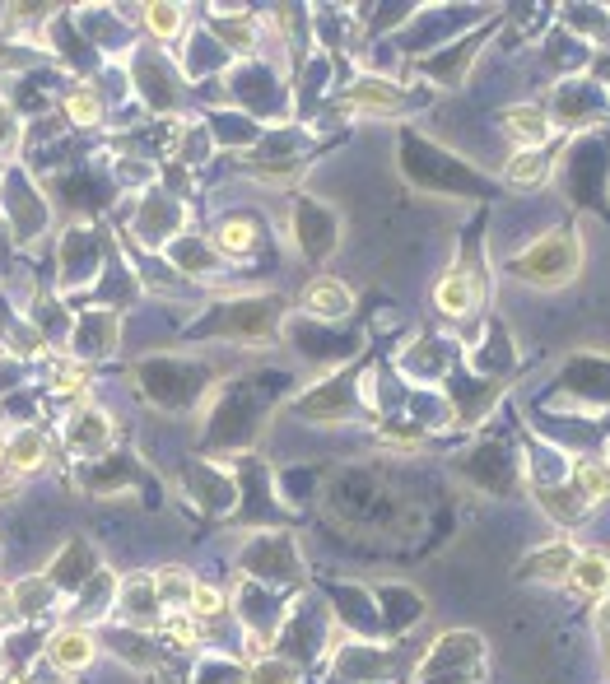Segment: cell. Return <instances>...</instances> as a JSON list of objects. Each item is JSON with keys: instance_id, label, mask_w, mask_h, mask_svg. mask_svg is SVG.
I'll list each match as a JSON object with an SVG mask.
<instances>
[{"instance_id": "1", "label": "cell", "mask_w": 610, "mask_h": 684, "mask_svg": "<svg viewBox=\"0 0 610 684\" xmlns=\"http://www.w3.org/2000/svg\"><path fill=\"white\" fill-rule=\"evenodd\" d=\"M583 270V242L573 238L569 228H555L527 247V252L513 261V275L517 280L536 284V289H564Z\"/></svg>"}, {"instance_id": "2", "label": "cell", "mask_w": 610, "mask_h": 684, "mask_svg": "<svg viewBox=\"0 0 610 684\" xmlns=\"http://www.w3.org/2000/svg\"><path fill=\"white\" fill-rule=\"evenodd\" d=\"M499 121H503V135L517 149H545V140L555 135V121L545 117V108H536V103H513V108H503Z\"/></svg>"}, {"instance_id": "3", "label": "cell", "mask_w": 610, "mask_h": 684, "mask_svg": "<svg viewBox=\"0 0 610 684\" xmlns=\"http://www.w3.org/2000/svg\"><path fill=\"white\" fill-rule=\"evenodd\" d=\"M569 587L578 591V596H587V601L610 596V554L606 550H578L573 554Z\"/></svg>"}, {"instance_id": "4", "label": "cell", "mask_w": 610, "mask_h": 684, "mask_svg": "<svg viewBox=\"0 0 610 684\" xmlns=\"http://www.w3.org/2000/svg\"><path fill=\"white\" fill-rule=\"evenodd\" d=\"M94 657H98V643H94V633H84V629H56L52 643H47V661H52L56 671H84Z\"/></svg>"}, {"instance_id": "5", "label": "cell", "mask_w": 610, "mask_h": 684, "mask_svg": "<svg viewBox=\"0 0 610 684\" xmlns=\"http://www.w3.org/2000/svg\"><path fill=\"white\" fill-rule=\"evenodd\" d=\"M350 289L340 280H312L303 289V312L308 317H326V322H340V317H350Z\"/></svg>"}, {"instance_id": "6", "label": "cell", "mask_w": 610, "mask_h": 684, "mask_svg": "<svg viewBox=\"0 0 610 684\" xmlns=\"http://www.w3.org/2000/svg\"><path fill=\"white\" fill-rule=\"evenodd\" d=\"M112 443V419L94 405H84L80 415L70 419V447L75 452H103Z\"/></svg>"}, {"instance_id": "7", "label": "cell", "mask_w": 610, "mask_h": 684, "mask_svg": "<svg viewBox=\"0 0 610 684\" xmlns=\"http://www.w3.org/2000/svg\"><path fill=\"white\" fill-rule=\"evenodd\" d=\"M5 466H10L14 475H28V470H42V466H47V438H42L38 429L14 433L10 443H5Z\"/></svg>"}, {"instance_id": "8", "label": "cell", "mask_w": 610, "mask_h": 684, "mask_svg": "<svg viewBox=\"0 0 610 684\" xmlns=\"http://www.w3.org/2000/svg\"><path fill=\"white\" fill-rule=\"evenodd\" d=\"M434 303L443 317H471V308L480 303V294H475V284L471 275H461V270H452L448 280L434 289Z\"/></svg>"}, {"instance_id": "9", "label": "cell", "mask_w": 610, "mask_h": 684, "mask_svg": "<svg viewBox=\"0 0 610 684\" xmlns=\"http://www.w3.org/2000/svg\"><path fill=\"white\" fill-rule=\"evenodd\" d=\"M545 173H550V159H545V149H517L503 177L513 182V187H541Z\"/></svg>"}, {"instance_id": "10", "label": "cell", "mask_w": 610, "mask_h": 684, "mask_svg": "<svg viewBox=\"0 0 610 684\" xmlns=\"http://www.w3.org/2000/svg\"><path fill=\"white\" fill-rule=\"evenodd\" d=\"M191 587H196V582H191L187 568H159V573H154V596H159V605H168V601L187 605Z\"/></svg>"}, {"instance_id": "11", "label": "cell", "mask_w": 610, "mask_h": 684, "mask_svg": "<svg viewBox=\"0 0 610 684\" xmlns=\"http://www.w3.org/2000/svg\"><path fill=\"white\" fill-rule=\"evenodd\" d=\"M573 554H578V550H569V545H555V550H550V554H536V559H531V564L522 568V573H527V577H536V573H550V577H545V582H569Z\"/></svg>"}, {"instance_id": "12", "label": "cell", "mask_w": 610, "mask_h": 684, "mask_svg": "<svg viewBox=\"0 0 610 684\" xmlns=\"http://www.w3.org/2000/svg\"><path fill=\"white\" fill-rule=\"evenodd\" d=\"M182 5H145V28H150L159 42H173L182 33Z\"/></svg>"}, {"instance_id": "13", "label": "cell", "mask_w": 610, "mask_h": 684, "mask_svg": "<svg viewBox=\"0 0 610 684\" xmlns=\"http://www.w3.org/2000/svg\"><path fill=\"white\" fill-rule=\"evenodd\" d=\"M224 591L219 587H205V582H196L191 587V601H187V615L201 619V624H210V619H224Z\"/></svg>"}, {"instance_id": "14", "label": "cell", "mask_w": 610, "mask_h": 684, "mask_svg": "<svg viewBox=\"0 0 610 684\" xmlns=\"http://www.w3.org/2000/svg\"><path fill=\"white\" fill-rule=\"evenodd\" d=\"M252 238H257V228L247 224V219H224L215 233L219 252H229V256H247L252 252Z\"/></svg>"}, {"instance_id": "15", "label": "cell", "mask_w": 610, "mask_h": 684, "mask_svg": "<svg viewBox=\"0 0 610 684\" xmlns=\"http://www.w3.org/2000/svg\"><path fill=\"white\" fill-rule=\"evenodd\" d=\"M578 489H583L587 503L610 498V466L606 461H578Z\"/></svg>"}, {"instance_id": "16", "label": "cell", "mask_w": 610, "mask_h": 684, "mask_svg": "<svg viewBox=\"0 0 610 684\" xmlns=\"http://www.w3.org/2000/svg\"><path fill=\"white\" fill-rule=\"evenodd\" d=\"M247 684H299V671L285 657H257L247 671Z\"/></svg>"}, {"instance_id": "17", "label": "cell", "mask_w": 610, "mask_h": 684, "mask_svg": "<svg viewBox=\"0 0 610 684\" xmlns=\"http://www.w3.org/2000/svg\"><path fill=\"white\" fill-rule=\"evenodd\" d=\"M66 117L75 121V126H98V117H103V103H98L94 89H75V94L66 98Z\"/></svg>"}, {"instance_id": "18", "label": "cell", "mask_w": 610, "mask_h": 684, "mask_svg": "<svg viewBox=\"0 0 610 684\" xmlns=\"http://www.w3.org/2000/svg\"><path fill=\"white\" fill-rule=\"evenodd\" d=\"M163 629H168V638H173L177 647H196L201 643V619H191L187 610H177V615H168V624H163Z\"/></svg>"}, {"instance_id": "19", "label": "cell", "mask_w": 610, "mask_h": 684, "mask_svg": "<svg viewBox=\"0 0 610 684\" xmlns=\"http://www.w3.org/2000/svg\"><path fill=\"white\" fill-rule=\"evenodd\" d=\"M52 387L61 391V396H84V387H89V368H84V363H66V368H56Z\"/></svg>"}, {"instance_id": "20", "label": "cell", "mask_w": 610, "mask_h": 684, "mask_svg": "<svg viewBox=\"0 0 610 684\" xmlns=\"http://www.w3.org/2000/svg\"><path fill=\"white\" fill-rule=\"evenodd\" d=\"M350 98L359 103V108H392L396 103V94L387 89V84H354Z\"/></svg>"}, {"instance_id": "21", "label": "cell", "mask_w": 610, "mask_h": 684, "mask_svg": "<svg viewBox=\"0 0 610 684\" xmlns=\"http://www.w3.org/2000/svg\"><path fill=\"white\" fill-rule=\"evenodd\" d=\"M19 615V601H14V587L10 582H0V624H10Z\"/></svg>"}, {"instance_id": "22", "label": "cell", "mask_w": 610, "mask_h": 684, "mask_svg": "<svg viewBox=\"0 0 610 684\" xmlns=\"http://www.w3.org/2000/svg\"><path fill=\"white\" fill-rule=\"evenodd\" d=\"M19 484H24V475H14V470H10V466L0 470V498H5V503H10V498H14V494H19Z\"/></svg>"}, {"instance_id": "23", "label": "cell", "mask_w": 610, "mask_h": 684, "mask_svg": "<svg viewBox=\"0 0 610 684\" xmlns=\"http://www.w3.org/2000/svg\"><path fill=\"white\" fill-rule=\"evenodd\" d=\"M0 470H5V438H0Z\"/></svg>"}, {"instance_id": "24", "label": "cell", "mask_w": 610, "mask_h": 684, "mask_svg": "<svg viewBox=\"0 0 610 684\" xmlns=\"http://www.w3.org/2000/svg\"><path fill=\"white\" fill-rule=\"evenodd\" d=\"M606 466H610V461H606Z\"/></svg>"}]
</instances>
